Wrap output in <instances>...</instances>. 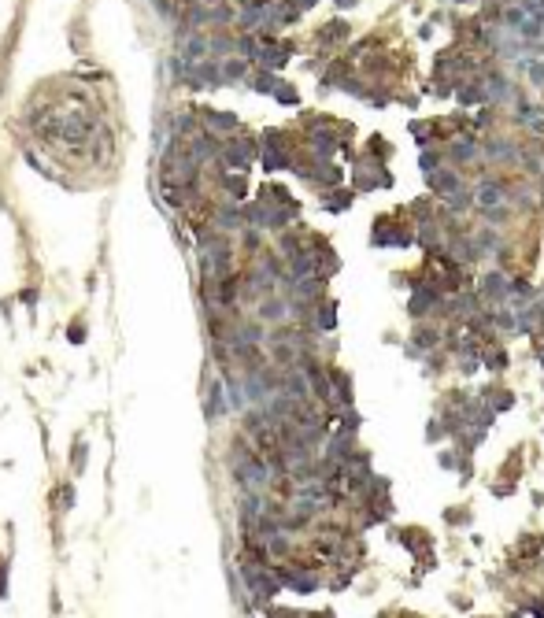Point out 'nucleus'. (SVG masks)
<instances>
[{
	"mask_svg": "<svg viewBox=\"0 0 544 618\" xmlns=\"http://www.w3.org/2000/svg\"><path fill=\"white\" fill-rule=\"evenodd\" d=\"M367 101H370V108H389L392 101H397V89H389V86H370Z\"/></svg>",
	"mask_w": 544,
	"mask_h": 618,
	"instance_id": "obj_41",
	"label": "nucleus"
},
{
	"mask_svg": "<svg viewBox=\"0 0 544 618\" xmlns=\"http://www.w3.org/2000/svg\"><path fill=\"white\" fill-rule=\"evenodd\" d=\"M470 207H477L474 185H463V189L455 193V197H448V211H452V215H463V211H470Z\"/></svg>",
	"mask_w": 544,
	"mask_h": 618,
	"instance_id": "obj_34",
	"label": "nucleus"
},
{
	"mask_svg": "<svg viewBox=\"0 0 544 618\" xmlns=\"http://www.w3.org/2000/svg\"><path fill=\"white\" fill-rule=\"evenodd\" d=\"M237 4H244V0H237Z\"/></svg>",
	"mask_w": 544,
	"mask_h": 618,
	"instance_id": "obj_54",
	"label": "nucleus"
},
{
	"mask_svg": "<svg viewBox=\"0 0 544 618\" xmlns=\"http://www.w3.org/2000/svg\"><path fill=\"white\" fill-rule=\"evenodd\" d=\"M507 193H511V182H507V178H500V174H485V178H477V182H474L477 211L504 204V200H507Z\"/></svg>",
	"mask_w": 544,
	"mask_h": 618,
	"instance_id": "obj_2",
	"label": "nucleus"
},
{
	"mask_svg": "<svg viewBox=\"0 0 544 618\" xmlns=\"http://www.w3.org/2000/svg\"><path fill=\"white\" fill-rule=\"evenodd\" d=\"M367 156H374V159H382V164H385V159H392V144H389L382 134H374V137L367 141Z\"/></svg>",
	"mask_w": 544,
	"mask_h": 618,
	"instance_id": "obj_42",
	"label": "nucleus"
},
{
	"mask_svg": "<svg viewBox=\"0 0 544 618\" xmlns=\"http://www.w3.org/2000/svg\"><path fill=\"white\" fill-rule=\"evenodd\" d=\"M444 156H448V164H455V167H474L477 159H485L477 137H452L444 144Z\"/></svg>",
	"mask_w": 544,
	"mask_h": 618,
	"instance_id": "obj_7",
	"label": "nucleus"
},
{
	"mask_svg": "<svg viewBox=\"0 0 544 618\" xmlns=\"http://www.w3.org/2000/svg\"><path fill=\"white\" fill-rule=\"evenodd\" d=\"M441 437H448V433H444V426H441V418L434 415L430 422H426V441H430V445H437V441H441Z\"/></svg>",
	"mask_w": 544,
	"mask_h": 618,
	"instance_id": "obj_46",
	"label": "nucleus"
},
{
	"mask_svg": "<svg viewBox=\"0 0 544 618\" xmlns=\"http://www.w3.org/2000/svg\"><path fill=\"white\" fill-rule=\"evenodd\" d=\"M482 82H485V89H489V101H492V104H504V101H511V96H515L511 78H507L504 71H497V67L482 71Z\"/></svg>",
	"mask_w": 544,
	"mask_h": 618,
	"instance_id": "obj_13",
	"label": "nucleus"
},
{
	"mask_svg": "<svg viewBox=\"0 0 544 618\" xmlns=\"http://www.w3.org/2000/svg\"><path fill=\"white\" fill-rule=\"evenodd\" d=\"M474 241L482 245L485 256H492V252H500V248H504V241H500V234H497V226H482V230H474Z\"/></svg>",
	"mask_w": 544,
	"mask_h": 618,
	"instance_id": "obj_33",
	"label": "nucleus"
},
{
	"mask_svg": "<svg viewBox=\"0 0 544 618\" xmlns=\"http://www.w3.org/2000/svg\"><path fill=\"white\" fill-rule=\"evenodd\" d=\"M256 200H263L267 207H293V204H296V200L289 197V189H285V185H274V182H271V185H263Z\"/></svg>",
	"mask_w": 544,
	"mask_h": 618,
	"instance_id": "obj_29",
	"label": "nucleus"
},
{
	"mask_svg": "<svg viewBox=\"0 0 544 618\" xmlns=\"http://www.w3.org/2000/svg\"><path fill=\"white\" fill-rule=\"evenodd\" d=\"M356 452H359L356 437L341 433V430H334V433H329V441H326V448H322V455H326V459H337V463H344V467L352 463V455H356Z\"/></svg>",
	"mask_w": 544,
	"mask_h": 618,
	"instance_id": "obj_9",
	"label": "nucleus"
},
{
	"mask_svg": "<svg viewBox=\"0 0 544 618\" xmlns=\"http://www.w3.org/2000/svg\"><path fill=\"white\" fill-rule=\"evenodd\" d=\"M444 518H448V526H467L470 522V508H448Z\"/></svg>",
	"mask_w": 544,
	"mask_h": 618,
	"instance_id": "obj_45",
	"label": "nucleus"
},
{
	"mask_svg": "<svg viewBox=\"0 0 544 618\" xmlns=\"http://www.w3.org/2000/svg\"><path fill=\"white\" fill-rule=\"evenodd\" d=\"M444 404H452V408H459V411H463L467 404H470V396L463 393V389H452V393H444Z\"/></svg>",
	"mask_w": 544,
	"mask_h": 618,
	"instance_id": "obj_47",
	"label": "nucleus"
},
{
	"mask_svg": "<svg viewBox=\"0 0 544 618\" xmlns=\"http://www.w3.org/2000/svg\"><path fill=\"white\" fill-rule=\"evenodd\" d=\"M249 74H252V63L244 56L222 59V78H226V82H244V86H249Z\"/></svg>",
	"mask_w": 544,
	"mask_h": 618,
	"instance_id": "obj_25",
	"label": "nucleus"
},
{
	"mask_svg": "<svg viewBox=\"0 0 544 618\" xmlns=\"http://www.w3.org/2000/svg\"><path fill=\"white\" fill-rule=\"evenodd\" d=\"M241 248L256 259V256L263 252V230H256V226H244V230H241Z\"/></svg>",
	"mask_w": 544,
	"mask_h": 618,
	"instance_id": "obj_37",
	"label": "nucleus"
},
{
	"mask_svg": "<svg viewBox=\"0 0 544 618\" xmlns=\"http://www.w3.org/2000/svg\"><path fill=\"white\" fill-rule=\"evenodd\" d=\"M329 382H334V404L337 408H356V382L348 370H337L329 363Z\"/></svg>",
	"mask_w": 544,
	"mask_h": 618,
	"instance_id": "obj_10",
	"label": "nucleus"
},
{
	"mask_svg": "<svg viewBox=\"0 0 544 618\" xmlns=\"http://www.w3.org/2000/svg\"><path fill=\"white\" fill-rule=\"evenodd\" d=\"M307 618H334V611H319V614H307Z\"/></svg>",
	"mask_w": 544,
	"mask_h": 618,
	"instance_id": "obj_52",
	"label": "nucleus"
},
{
	"mask_svg": "<svg viewBox=\"0 0 544 618\" xmlns=\"http://www.w3.org/2000/svg\"><path fill=\"white\" fill-rule=\"evenodd\" d=\"M455 4H467V0H455Z\"/></svg>",
	"mask_w": 544,
	"mask_h": 618,
	"instance_id": "obj_53",
	"label": "nucleus"
},
{
	"mask_svg": "<svg viewBox=\"0 0 544 618\" xmlns=\"http://www.w3.org/2000/svg\"><path fill=\"white\" fill-rule=\"evenodd\" d=\"M352 38V23L348 19H329V23H322L319 26V34H315V41L322 45V48H329V45H341V41H348Z\"/></svg>",
	"mask_w": 544,
	"mask_h": 618,
	"instance_id": "obj_17",
	"label": "nucleus"
},
{
	"mask_svg": "<svg viewBox=\"0 0 544 618\" xmlns=\"http://www.w3.org/2000/svg\"><path fill=\"white\" fill-rule=\"evenodd\" d=\"M315 330L326 337L337 330V300H319V311H315Z\"/></svg>",
	"mask_w": 544,
	"mask_h": 618,
	"instance_id": "obj_26",
	"label": "nucleus"
},
{
	"mask_svg": "<svg viewBox=\"0 0 544 618\" xmlns=\"http://www.w3.org/2000/svg\"><path fill=\"white\" fill-rule=\"evenodd\" d=\"M204 411H208V418H211V422L222 418V415L230 411V400H226V385H222V378H219V382H208V393H204Z\"/></svg>",
	"mask_w": 544,
	"mask_h": 618,
	"instance_id": "obj_18",
	"label": "nucleus"
},
{
	"mask_svg": "<svg viewBox=\"0 0 544 618\" xmlns=\"http://www.w3.org/2000/svg\"><path fill=\"white\" fill-rule=\"evenodd\" d=\"M267 352H271L274 367H296L300 363V348H296L293 341H267Z\"/></svg>",
	"mask_w": 544,
	"mask_h": 618,
	"instance_id": "obj_21",
	"label": "nucleus"
},
{
	"mask_svg": "<svg viewBox=\"0 0 544 618\" xmlns=\"http://www.w3.org/2000/svg\"><path fill=\"white\" fill-rule=\"evenodd\" d=\"M477 396H482V400H489L492 408H497V415H500V411H511V408H515V393H511V389H504L500 382H492V385H482V393H477Z\"/></svg>",
	"mask_w": 544,
	"mask_h": 618,
	"instance_id": "obj_22",
	"label": "nucleus"
},
{
	"mask_svg": "<svg viewBox=\"0 0 544 618\" xmlns=\"http://www.w3.org/2000/svg\"><path fill=\"white\" fill-rule=\"evenodd\" d=\"M497 330L518 333V307H497Z\"/></svg>",
	"mask_w": 544,
	"mask_h": 618,
	"instance_id": "obj_38",
	"label": "nucleus"
},
{
	"mask_svg": "<svg viewBox=\"0 0 544 618\" xmlns=\"http://www.w3.org/2000/svg\"><path fill=\"white\" fill-rule=\"evenodd\" d=\"M537 300V285L530 278H511V307H526Z\"/></svg>",
	"mask_w": 544,
	"mask_h": 618,
	"instance_id": "obj_28",
	"label": "nucleus"
},
{
	"mask_svg": "<svg viewBox=\"0 0 544 618\" xmlns=\"http://www.w3.org/2000/svg\"><path fill=\"white\" fill-rule=\"evenodd\" d=\"M522 604H526V611H530V614H537V618H544V596H526V600H522Z\"/></svg>",
	"mask_w": 544,
	"mask_h": 618,
	"instance_id": "obj_49",
	"label": "nucleus"
},
{
	"mask_svg": "<svg viewBox=\"0 0 544 618\" xmlns=\"http://www.w3.org/2000/svg\"><path fill=\"white\" fill-rule=\"evenodd\" d=\"M334 4H337L341 11H348V8H356V4H359V0H334Z\"/></svg>",
	"mask_w": 544,
	"mask_h": 618,
	"instance_id": "obj_51",
	"label": "nucleus"
},
{
	"mask_svg": "<svg viewBox=\"0 0 544 618\" xmlns=\"http://www.w3.org/2000/svg\"><path fill=\"white\" fill-rule=\"evenodd\" d=\"M422 363H426V374L434 378V374H441V367L448 363V352H444V348H437V352H426V355H422Z\"/></svg>",
	"mask_w": 544,
	"mask_h": 618,
	"instance_id": "obj_44",
	"label": "nucleus"
},
{
	"mask_svg": "<svg viewBox=\"0 0 544 618\" xmlns=\"http://www.w3.org/2000/svg\"><path fill=\"white\" fill-rule=\"evenodd\" d=\"M444 300V292L437 285H419V289H411V300H407V315L415 319V322H426V319H434V307Z\"/></svg>",
	"mask_w": 544,
	"mask_h": 618,
	"instance_id": "obj_3",
	"label": "nucleus"
},
{
	"mask_svg": "<svg viewBox=\"0 0 544 618\" xmlns=\"http://www.w3.org/2000/svg\"><path fill=\"white\" fill-rule=\"evenodd\" d=\"M196 115H200L204 130H211V134H234V130L241 126V122H237V115H234V111H215V108H200V111H196Z\"/></svg>",
	"mask_w": 544,
	"mask_h": 618,
	"instance_id": "obj_15",
	"label": "nucleus"
},
{
	"mask_svg": "<svg viewBox=\"0 0 544 618\" xmlns=\"http://www.w3.org/2000/svg\"><path fill=\"white\" fill-rule=\"evenodd\" d=\"M526 23H530V11H526L522 4H507V8H504V26H507V30H515V34H518Z\"/></svg>",
	"mask_w": 544,
	"mask_h": 618,
	"instance_id": "obj_36",
	"label": "nucleus"
},
{
	"mask_svg": "<svg viewBox=\"0 0 544 618\" xmlns=\"http://www.w3.org/2000/svg\"><path fill=\"white\" fill-rule=\"evenodd\" d=\"M215 178H219V189L226 193V200H237V204H244V197H249V174H241V171H222V167H215Z\"/></svg>",
	"mask_w": 544,
	"mask_h": 618,
	"instance_id": "obj_11",
	"label": "nucleus"
},
{
	"mask_svg": "<svg viewBox=\"0 0 544 618\" xmlns=\"http://www.w3.org/2000/svg\"><path fill=\"white\" fill-rule=\"evenodd\" d=\"M526 71H530V82L544 89V63L540 59H530V63H526Z\"/></svg>",
	"mask_w": 544,
	"mask_h": 618,
	"instance_id": "obj_48",
	"label": "nucleus"
},
{
	"mask_svg": "<svg viewBox=\"0 0 544 618\" xmlns=\"http://www.w3.org/2000/svg\"><path fill=\"white\" fill-rule=\"evenodd\" d=\"M370 245L374 248H397V219L392 215H378L374 230H370Z\"/></svg>",
	"mask_w": 544,
	"mask_h": 618,
	"instance_id": "obj_19",
	"label": "nucleus"
},
{
	"mask_svg": "<svg viewBox=\"0 0 544 618\" xmlns=\"http://www.w3.org/2000/svg\"><path fill=\"white\" fill-rule=\"evenodd\" d=\"M455 101L463 104V108H477V104H492L489 101V89H485V82H482V74H474V78H467L463 86H459V93H455Z\"/></svg>",
	"mask_w": 544,
	"mask_h": 618,
	"instance_id": "obj_16",
	"label": "nucleus"
},
{
	"mask_svg": "<svg viewBox=\"0 0 544 618\" xmlns=\"http://www.w3.org/2000/svg\"><path fill=\"white\" fill-rule=\"evenodd\" d=\"M482 156H485V164H515V159L522 156V144H515L511 137L485 134L482 137Z\"/></svg>",
	"mask_w": 544,
	"mask_h": 618,
	"instance_id": "obj_5",
	"label": "nucleus"
},
{
	"mask_svg": "<svg viewBox=\"0 0 544 618\" xmlns=\"http://www.w3.org/2000/svg\"><path fill=\"white\" fill-rule=\"evenodd\" d=\"M389 537H397V541L407 548V551H415V556H419V551H426L422 544H430V533H426V530H415V526H404V530H389Z\"/></svg>",
	"mask_w": 544,
	"mask_h": 618,
	"instance_id": "obj_24",
	"label": "nucleus"
},
{
	"mask_svg": "<svg viewBox=\"0 0 544 618\" xmlns=\"http://www.w3.org/2000/svg\"><path fill=\"white\" fill-rule=\"evenodd\" d=\"M81 337H86V326L74 319V322H71V341H74V345H81Z\"/></svg>",
	"mask_w": 544,
	"mask_h": 618,
	"instance_id": "obj_50",
	"label": "nucleus"
},
{
	"mask_svg": "<svg viewBox=\"0 0 544 618\" xmlns=\"http://www.w3.org/2000/svg\"><path fill=\"white\" fill-rule=\"evenodd\" d=\"M359 426H363V415L356 411V408H348L341 418H337V426L334 430H341V433H348V437H356L359 433Z\"/></svg>",
	"mask_w": 544,
	"mask_h": 618,
	"instance_id": "obj_40",
	"label": "nucleus"
},
{
	"mask_svg": "<svg viewBox=\"0 0 544 618\" xmlns=\"http://www.w3.org/2000/svg\"><path fill=\"white\" fill-rule=\"evenodd\" d=\"M241 211H244V226H256V230H271V211H274V207H267L263 200H244Z\"/></svg>",
	"mask_w": 544,
	"mask_h": 618,
	"instance_id": "obj_23",
	"label": "nucleus"
},
{
	"mask_svg": "<svg viewBox=\"0 0 544 618\" xmlns=\"http://www.w3.org/2000/svg\"><path fill=\"white\" fill-rule=\"evenodd\" d=\"M278 82H282V78H278L271 67H256V71H252V78H249V86H252L256 93H267V96H274Z\"/></svg>",
	"mask_w": 544,
	"mask_h": 618,
	"instance_id": "obj_31",
	"label": "nucleus"
},
{
	"mask_svg": "<svg viewBox=\"0 0 544 618\" xmlns=\"http://www.w3.org/2000/svg\"><path fill=\"white\" fill-rule=\"evenodd\" d=\"M477 297H482L489 307L511 304V278L504 270H485L482 278H477Z\"/></svg>",
	"mask_w": 544,
	"mask_h": 618,
	"instance_id": "obj_1",
	"label": "nucleus"
},
{
	"mask_svg": "<svg viewBox=\"0 0 544 618\" xmlns=\"http://www.w3.org/2000/svg\"><path fill=\"white\" fill-rule=\"evenodd\" d=\"M208 222L215 226L219 234H241L244 230V211H241L237 200H222V204L211 207V219Z\"/></svg>",
	"mask_w": 544,
	"mask_h": 618,
	"instance_id": "obj_6",
	"label": "nucleus"
},
{
	"mask_svg": "<svg viewBox=\"0 0 544 618\" xmlns=\"http://www.w3.org/2000/svg\"><path fill=\"white\" fill-rule=\"evenodd\" d=\"M463 418H467V426H474V430H492V422H497V408H492L489 400L474 396L467 408H463Z\"/></svg>",
	"mask_w": 544,
	"mask_h": 618,
	"instance_id": "obj_14",
	"label": "nucleus"
},
{
	"mask_svg": "<svg viewBox=\"0 0 544 618\" xmlns=\"http://www.w3.org/2000/svg\"><path fill=\"white\" fill-rule=\"evenodd\" d=\"M437 418H441V426H444V433L452 437V441H459L470 426H467V418H463V411L459 408H452V404H441L437 408Z\"/></svg>",
	"mask_w": 544,
	"mask_h": 618,
	"instance_id": "obj_20",
	"label": "nucleus"
},
{
	"mask_svg": "<svg viewBox=\"0 0 544 618\" xmlns=\"http://www.w3.org/2000/svg\"><path fill=\"white\" fill-rule=\"evenodd\" d=\"M444 159H448V156H444V144L422 149V152H419V171H422V174H434V171H441V167H448Z\"/></svg>",
	"mask_w": 544,
	"mask_h": 618,
	"instance_id": "obj_30",
	"label": "nucleus"
},
{
	"mask_svg": "<svg viewBox=\"0 0 544 618\" xmlns=\"http://www.w3.org/2000/svg\"><path fill=\"white\" fill-rule=\"evenodd\" d=\"M485 433H489V430H474V426H470V430H467V433H463V437H459V441H455V448L463 452V455H474V448L485 441Z\"/></svg>",
	"mask_w": 544,
	"mask_h": 618,
	"instance_id": "obj_39",
	"label": "nucleus"
},
{
	"mask_svg": "<svg viewBox=\"0 0 544 618\" xmlns=\"http://www.w3.org/2000/svg\"><path fill=\"white\" fill-rule=\"evenodd\" d=\"M352 200H356V189H329V193H322V207H326V211H334V215L348 211Z\"/></svg>",
	"mask_w": 544,
	"mask_h": 618,
	"instance_id": "obj_27",
	"label": "nucleus"
},
{
	"mask_svg": "<svg viewBox=\"0 0 544 618\" xmlns=\"http://www.w3.org/2000/svg\"><path fill=\"white\" fill-rule=\"evenodd\" d=\"M274 101L285 104V108H296V104H300V93H296V86H289L285 78H282V82H278V89H274Z\"/></svg>",
	"mask_w": 544,
	"mask_h": 618,
	"instance_id": "obj_43",
	"label": "nucleus"
},
{
	"mask_svg": "<svg viewBox=\"0 0 544 618\" xmlns=\"http://www.w3.org/2000/svg\"><path fill=\"white\" fill-rule=\"evenodd\" d=\"M467 182H463V171H459V167H441V171H434V174H426V189H430L434 193V197H444V200H448V197H455V193L459 189H463Z\"/></svg>",
	"mask_w": 544,
	"mask_h": 618,
	"instance_id": "obj_4",
	"label": "nucleus"
},
{
	"mask_svg": "<svg viewBox=\"0 0 544 618\" xmlns=\"http://www.w3.org/2000/svg\"><path fill=\"white\" fill-rule=\"evenodd\" d=\"M482 363H485V370H492V374H504V370H507V363H511V355H507V352L497 345V348H485Z\"/></svg>",
	"mask_w": 544,
	"mask_h": 618,
	"instance_id": "obj_35",
	"label": "nucleus"
},
{
	"mask_svg": "<svg viewBox=\"0 0 544 618\" xmlns=\"http://www.w3.org/2000/svg\"><path fill=\"white\" fill-rule=\"evenodd\" d=\"M256 319H259L267 330L282 326V322H289V319H293V311H289V300L282 297V292H274V297H263V300L256 304Z\"/></svg>",
	"mask_w": 544,
	"mask_h": 618,
	"instance_id": "obj_8",
	"label": "nucleus"
},
{
	"mask_svg": "<svg viewBox=\"0 0 544 618\" xmlns=\"http://www.w3.org/2000/svg\"><path fill=\"white\" fill-rule=\"evenodd\" d=\"M411 345H415L419 352H437V348H444V333H441V326H434L430 319L415 322V330H411Z\"/></svg>",
	"mask_w": 544,
	"mask_h": 618,
	"instance_id": "obj_12",
	"label": "nucleus"
},
{
	"mask_svg": "<svg viewBox=\"0 0 544 618\" xmlns=\"http://www.w3.org/2000/svg\"><path fill=\"white\" fill-rule=\"evenodd\" d=\"M477 215H482V222H485V226H497V230H500V226H507L511 219H515V207H511V204L504 200V204H497V207L477 211Z\"/></svg>",
	"mask_w": 544,
	"mask_h": 618,
	"instance_id": "obj_32",
	"label": "nucleus"
}]
</instances>
